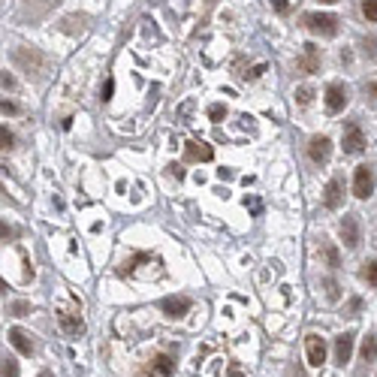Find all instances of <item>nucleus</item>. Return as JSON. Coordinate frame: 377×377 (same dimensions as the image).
Segmentation results:
<instances>
[{
  "label": "nucleus",
  "mask_w": 377,
  "mask_h": 377,
  "mask_svg": "<svg viewBox=\"0 0 377 377\" xmlns=\"http://www.w3.org/2000/svg\"><path fill=\"white\" fill-rule=\"evenodd\" d=\"M320 4H338V0H320Z\"/></svg>",
  "instance_id": "obj_30"
},
{
  "label": "nucleus",
  "mask_w": 377,
  "mask_h": 377,
  "mask_svg": "<svg viewBox=\"0 0 377 377\" xmlns=\"http://www.w3.org/2000/svg\"><path fill=\"white\" fill-rule=\"evenodd\" d=\"M6 338H9V344L16 347L21 356H33V350H36V347H33L31 335L24 332V329H9V335H6Z\"/></svg>",
  "instance_id": "obj_11"
},
{
  "label": "nucleus",
  "mask_w": 377,
  "mask_h": 377,
  "mask_svg": "<svg viewBox=\"0 0 377 377\" xmlns=\"http://www.w3.org/2000/svg\"><path fill=\"white\" fill-rule=\"evenodd\" d=\"M359 46H362V55L371 58V60H377V36H362Z\"/></svg>",
  "instance_id": "obj_18"
},
{
  "label": "nucleus",
  "mask_w": 377,
  "mask_h": 377,
  "mask_svg": "<svg viewBox=\"0 0 377 377\" xmlns=\"http://www.w3.org/2000/svg\"><path fill=\"white\" fill-rule=\"evenodd\" d=\"M338 235H341V242L347 250H356L359 248V218L356 215H344L338 221Z\"/></svg>",
  "instance_id": "obj_5"
},
{
  "label": "nucleus",
  "mask_w": 377,
  "mask_h": 377,
  "mask_svg": "<svg viewBox=\"0 0 377 377\" xmlns=\"http://www.w3.org/2000/svg\"><path fill=\"white\" fill-rule=\"evenodd\" d=\"M308 157L314 166H326L332 157V139L329 136H314V139L308 142Z\"/></svg>",
  "instance_id": "obj_6"
},
{
  "label": "nucleus",
  "mask_w": 377,
  "mask_h": 377,
  "mask_svg": "<svg viewBox=\"0 0 377 377\" xmlns=\"http://www.w3.org/2000/svg\"><path fill=\"white\" fill-rule=\"evenodd\" d=\"M305 350H308V366H311V368H320L323 362H326V341H323L320 335L311 332V335L305 338Z\"/></svg>",
  "instance_id": "obj_9"
},
{
  "label": "nucleus",
  "mask_w": 377,
  "mask_h": 377,
  "mask_svg": "<svg viewBox=\"0 0 377 377\" xmlns=\"http://www.w3.org/2000/svg\"><path fill=\"white\" fill-rule=\"evenodd\" d=\"M311 87H299V91H296V100H299V106H308L311 103Z\"/></svg>",
  "instance_id": "obj_23"
},
{
  "label": "nucleus",
  "mask_w": 377,
  "mask_h": 377,
  "mask_svg": "<svg viewBox=\"0 0 377 377\" xmlns=\"http://www.w3.org/2000/svg\"><path fill=\"white\" fill-rule=\"evenodd\" d=\"M221 115H226V109H221V106L211 109V118H221Z\"/></svg>",
  "instance_id": "obj_28"
},
{
  "label": "nucleus",
  "mask_w": 377,
  "mask_h": 377,
  "mask_svg": "<svg viewBox=\"0 0 377 377\" xmlns=\"http://www.w3.org/2000/svg\"><path fill=\"white\" fill-rule=\"evenodd\" d=\"M326 293H329V299H335V296H338V287H335V281H326Z\"/></svg>",
  "instance_id": "obj_27"
},
{
  "label": "nucleus",
  "mask_w": 377,
  "mask_h": 377,
  "mask_svg": "<svg viewBox=\"0 0 377 377\" xmlns=\"http://www.w3.org/2000/svg\"><path fill=\"white\" fill-rule=\"evenodd\" d=\"M302 67H305V70H314V67H317V52H314V46H308V58L302 60Z\"/></svg>",
  "instance_id": "obj_22"
},
{
  "label": "nucleus",
  "mask_w": 377,
  "mask_h": 377,
  "mask_svg": "<svg viewBox=\"0 0 377 377\" xmlns=\"http://www.w3.org/2000/svg\"><path fill=\"white\" fill-rule=\"evenodd\" d=\"M0 109H4V115H16V112H18V106L12 103V100H6V97H4V106H0Z\"/></svg>",
  "instance_id": "obj_25"
},
{
  "label": "nucleus",
  "mask_w": 377,
  "mask_h": 377,
  "mask_svg": "<svg viewBox=\"0 0 377 377\" xmlns=\"http://www.w3.org/2000/svg\"><path fill=\"white\" fill-rule=\"evenodd\" d=\"M320 248H323V260H326V266H329V269H338V266H341V254H338V248H332L329 242H323Z\"/></svg>",
  "instance_id": "obj_15"
},
{
  "label": "nucleus",
  "mask_w": 377,
  "mask_h": 377,
  "mask_svg": "<svg viewBox=\"0 0 377 377\" xmlns=\"http://www.w3.org/2000/svg\"><path fill=\"white\" fill-rule=\"evenodd\" d=\"M0 142H4V151H9V148H16V136H12V130L4 124V130H0Z\"/></svg>",
  "instance_id": "obj_20"
},
{
  "label": "nucleus",
  "mask_w": 377,
  "mask_h": 377,
  "mask_svg": "<svg viewBox=\"0 0 377 377\" xmlns=\"http://www.w3.org/2000/svg\"><path fill=\"white\" fill-rule=\"evenodd\" d=\"M58 323H60V329H64L67 335H79V332L85 329L82 317H75V314H70V311H60V314H58Z\"/></svg>",
  "instance_id": "obj_13"
},
{
  "label": "nucleus",
  "mask_w": 377,
  "mask_h": 377,
  "mask_svg": "<svg viewBox=\"0 0 377 377\" xmlns=\"http://www.w3.org/2000/svg\"><path fill=\"white\" fill-rule=\"evenodd\" d=\"M359 16L368 24H377V0H359Z\"/></svg>",
  "instance_id": "obj_16"
},
{
  "label": "nucleus",
  "mask_w": 377,
  "mask_h": 377,
  "mask_svg": "<svg viewBox=\"0 0 377 377\" xmlns=\"http://www.w3.org/2000/svg\"><path fill=\"white\" fill-rule=\"evenodd\" d=\"M302 28L314 36H326V40H332L341 31V18L332 16V12H305L302 16Z\"/></svg>",
  "instance_id": "obj_1"
},
{
  "label": "nucleus",
  "mask_w": 377,
  "mask_h": 377,
  "mask_svg": "<svg viewBox=\"0 0 377 377\" xmlns=\"http://www.w3.org/2000/svg\"><path fill=\"white\" fill-rule=\"evenodd\" d=\"M163 314L166 317H172V320H179V317H184L187 311H191V299H184V296H169V299H163Z\"/></svg>",
  "instance_id": "obj_10"
},
{
  "label": "nucleus",
  "mask_w": 377,
  "mask_h": 377,
  "mask_svg": "<svg viewBox=\"0 0 377 377\" xmlns=\"http://www.w3.org/2000/svg\"><path fill=\"white\" fill-rule=\"evenodd\" d=\"M374 184H377V179H374V166H371V163H362V166H356V172H354V196L356 199H368L374 193Z\"/></svg>",
  "instance_id": "obj_4"
},
{
  "label": "nucleus",
  "mask_w": 377,
  "mask_h": 377,
  "mask_svg": "<svg viewBox=\"0 0 377 377\" xmlns=\"http://www.w3.org/2000/svg\"><path fill=\"white\" fill-rule=\"evenodd\" d=\"M4 377H18V366L12 356H4Z\"/></svg>",
  "instance_id": "obj_21"
},
{
  "label": "nucleus",
  "mask_w": 377,
  "mask_h": 377,
  "mask_svg": "<svg viewBox=\"0 0 377 377\" xmlns=\"http://www.w3.org/2000/svg\"><path fill=\"white\" fill-rule=\"evenodd\" d=\"M40 377H52V371H43V374H40Z\"/></svg>",
  "instance_id": "obj_31"
},
{
  "label": "nucleus",
  "mask_w": 377,
  "mask_h": 377,
  "mask_svg": "<svg viewBox=\"0 0 377 377\" xmlns=\"http://www.w3.org/2000/svg\"><path fill=\"white\" fill-rule=\"evenodd\" d=\"M344 203V179L341 175H335V179L326 184V193H323V206L329 208V211H338Z\"/></svg>",
  "instance_id": "obj_7"
},
{
  "label": "nucleus",
  "mask_w": 377,
  "mask_h": 377,
  "mask_svg": "<svg viewBox=\"0 0 377 377\" xmlns=\"http://www.w3.org/2000/svg\"><path fill=\"white\" fill-rule=\"evenodd\" d=\"M366 133H362V127L356 121H347L344 124V133H341V148H344V154H362V151H366Z\"/></svg>",
  "instance_id": "obj_2"
},
{
  "label": "nucleus",
  "mask_w": 377,
  "mask_h": 377,
  "mask_svg": "<svg viewBox=\"0 0 377 377\" xmlns=\"http://www.w3.org/2000/svg\"><path fill=\"white\" fill-rule=\"evenodd\" d=\"M148 374L151 377H172L175 374V359L166 356V354H160L151 359V366H148Z\"/></svg>",
  "instance_id": "obj_12"
},
{
  "label": "nucleus",
  "mask_w": 377,
  "mask_h": 377,
  "mask_svg": "<svg viewBox=\"0 0 377 377\" xmlns=\"http://www.w3.org/2000/svg\"><path fill=\"white\" fill-rule=\"evenodd\" d=\"M187 157H191V160H211V157H215V151H211L208 145H203V142H191V145H187Z\"/></svg>",
  "instance_id": "obj_14"
},
{
  "label": "nucleus",
  "mask_w": 377,
  "mask_h": 377,
  "mask_svg": "<svg viewBox=\"0 0 377 377\" xmlns=\"http://www.w3.org/2000/svg\"><path fill=\"white\" fill-rule=\"evenodd\" d=\"M354 341H356V332H341L335 338V366H347L350 356H354Z\"/></svg>",
  "instance_id": "obj_8"
},
{
  "label": "nucleus",
  "mask_w": 377,
  "mask_h": 377,
  "mask_svg": "<svg viewBox=\"0 0 377 377\" xmlns=\"http://www.w3.org/2000/svg\"><path fill=\"white\" fill-rule=\"evenodd\" d=\"M350 103V87L344 82H329L326 87V112L329 115H338V112H344Z\"/></svg>",
  "instance_id": "obj_3"
},
{
  "label": "nucleus",
  "mask_w": 377,
  "mask_h": 377,
  "mask_svg": "<svg viewBox=\"0 0 377 377\" xmlns=\"http://www.w3.org/2000/svg\"><path fill=\"white\" fill-rule=\"evenodd\" d=\"M374 356H377V338L368 335L366 341H362V359H366V362H374Z\"/></svg>",
  "instance_id": "obj_19"
},
{
  "label": "nucleus",
  "mask_w": 377,
  "mask_h": 377,
  "mask_svg": "<svg viewBox=\"0 0 377 377\" xmlns=\"http://www.w3.org/2000/svg\"><path fill=\"white\" fill-rule=\"evenodd\" d=\"M359 278L366 281L368 287H377V260H368V262H362V272H359Z\"/></svg>",
  "instance_id": "obj_17"
},
{
  "label": "nucleus",
  "mask_w": 377,
  "mask_h": 377,
  "mask_svg": "<svg viewBox=\"0 0 377 377\" xmlns=\"http://www.w3.org/2000/svg\"><path fill=\"white\" fill-rule=\"evenodd\" d=\"M362 94L371 97V100H377V79H368L366 85H362Z\"/></svg>",
  "instance_id": "obj_24"
},
{
  "label": "nucleus",
  "mask_w": 377,
  "mask_h": 377,
  "mask_svg": "<svg viewBox=\"0 0 377 377\" xmlns=\"http://www.w3.org/2000/svg\"><path fill=\"white\" fill-rule=\"evenodd\" d=\"M12 87H16V79L9 73H4V91H12Z\"/></svg>",
  "instance_id": "obj_26"
},
{
  "label": "nucleus",
  "mask_w": 377,
  "mask_h": 377,
  "mask_svg": "<svg viewBox=\"0 0 377 377\" xmlns=\"http://www.w3.org/2000/svg\"><path fill=\"white\" fill-rule=\"evenodd\" d=\"M230 377H245V374H242V371H235V368H233V371H230Z\"/></svg>",
  "instance_id": "obj_29"
}]
</instances>
